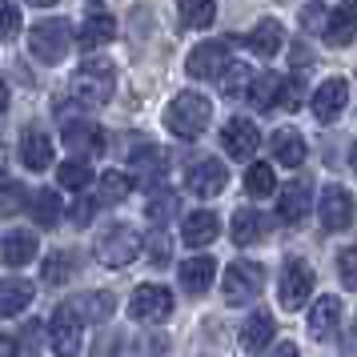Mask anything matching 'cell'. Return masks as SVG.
<instances>
[{"label": "cell", "mask_w": 357, "mask_h": 357, "mask_svg": "<svg viewBox=\"0 0 357 357\" xmlns=\"http://www.w3.org/2000/svg\"><path fill=\"white\" fill-rule=\"evenodd\" d=\"M116 36V20L113 13H105L100 4H89V13H84V24H81V36H77V45H81L84 52L100 49V45H109Z\"/></svg>", "instance_id": "5bb4252c"}, {"label": "cell", "mask_w": 357, "mask_h": 357, "mask_svg": "<svg viewBox=\"0 0 357 357\" xmlns=\"http://www.w3.org/2000/svg\"><path fill=\"white\" fill-rule=\"evenodd\" d=\"M129 313H132V321H149V325H157V321H169V313H173V293L165 289V285H137L132 289V301H129Z\"/></svg>", "instance_id": "9c48e42d"}, {"label": "cell", "mask_w": 357, "mask_h": 357, "mask_svg": "<svg viewBox=\"0 0 357 357\" xmlns=\"http://www.w3.org/2000/svg\"><path fill=\"white\" fill-rule=\"evenodd\" d=\"M217 233H221V217L209 209H197L185 217V229H181V241L189 245V249H205V245L217 241Z\"/></svg>", "instance_id": "ac0fdd59"}, {"label": "cell", "mask_w": 357, "mask_h": 357, "mask_svg": "<svg viewBox=\"0 0 357 357\" xmlns=\"http://www.w3.org/2000/svg\"><path fill=\"white\" fill-rule=\"evenodd\" d=\"M145 253V237L129 225V221H113L97 233V261L109 269H125L129 261Z\"/></svg>", "instance_id": "7a4b0ae2"}, {"label": "cell", "mask_w": 357, "mask_h": 357, "mask_svg": "<svg viewBox=\"0 0 357 357\" xmlns=\"http://www.w3.org/2000/svg\"><path fill=\"white\" fill-rule=\"evenodd\" d=\"M313 293V269L305 261L289 257L281 265V281H277V297H281V309H301Z\"/></svg>", "instance_id": "52a82bcc"}, {"label": "cell", "mask_w": 357, "mask_h": 357, "mask_svg": "<svg viewBox=\"0 0 357 357\" xmlns=\"http://www.w3.org/2000/svg\"><path fill=\"white\" fill-rule=\"evenodd\" d=\"M321 225L329 233H345L354 225V193L341 189V185H329L321 193Z\"/></svg>", "instance_id": "7c38bea8"}, {"label": "cell", "mask_w": 357, "mask_h": 357, "mask_svg": "<svg viewBox=\"0 0 357 357\" xmlns=\"http://www.w3.org/2000/svg\"><path fill=\"white\" fill-rule=\"evenodd\" d=\"M0 161H4V149H0Z\"/></svg>", "instance_id": "7dc6e473"}, {"label": "cell", "mask_w": 357, "mask_h": 357, "mask_svg": "<svg viewBox=\"0 0 357 357\" xmlns=\"http://www.w3.org/2000/svg\"><path fill=\"white\" fill-rule=\"evenodd\" d=\"M0 357H17V345H13L8 333H0Z\"/></svg>", "instance_id": "f6af8a7d"}, {"label": "cell", "mask_w": 357, "mask_h": 357, "mask_svg": "<svg viewBox=\"0 0 357 357\" xmlns=\"http://www.w3.org/2000/svg\"><path fill=\"white\" fill-rule=\"evenodd\" d=\"M33 297H36V285L24 281V277L0 281V317H17V313H24V309L33 305Z\"/></svg>", "instance_id": "44dd1931"}, {"label": "cell", "mask_w": 357, "mask_h": 357, "mask_svg": "<svg viewBox=\"0 0 357 357\" xmlns=\"http://www.w3.org/2000/svg\"><path fill=\"white\" fill-rule=\"evenodd\" d=\"M225 181H229V169L217 157H193L185 165V189L197 197H217L225 189Z\"/></svg>", "instance_id": "ba28073f"}, {"label": "cell", "mask_w": 357, "mask_h": 357, "mask_svg": "<svg viewBox=\"0 0 357 357\" xmlns=\"http://www.w3.org/2000/svg\"><path fill=\"white\" fill-rule=\"evenodd\" d=\"M354 249H341L337 253V265H341V285H345V289H354L357 285V277H354Z\"/></svg>", "instance_id": "b9f144b4"}, {"label": "cell", "mask_w": 357, "mask_h": 357, "mask_svg": "<svg viewBox=\"0 0 357 357\" xmlns=\"http://www.w3.org/2000/svg\"><path fill=\"white\" fill-rule=\"evenodd\" d=\"M189 77L193 81H213V77H221L229 68V45H221V40H205V45H197L193 52H189Z\"/></svg>", "instance_id": "8fae6325"}, {"label": "cell", "mask_w": 357, "mask_h": 357, "mask_svg": "<svg viewBox=\"0 0 357 357\" xmlns=\"http://www.w3.org/2000/svg\"><path fill=\"white\" fill-rule=\"evenodd\" d=\"M93 209H97L93 201H81V205L73 209V225H89V217H93Z\"/></svg>", "instance_id": "7bdbcfd3"}, {"label": "cell", "mask_w": 357, "mask_h": 357, "mask_svg": "<svg viewBox=\"0 0 357 357\" xmlns=\"http://www.w3.org/2000/svg\"><path fill=\"white\" fill-rule=\"evenodd\" d=\"M20 161H24V169H33V173H40V169H49L52 165V141L45 137V129H24V137H20Z\"/></svg>", "instance_id": "7402d4cb"}, {"label": "cell", "mask_w": 357, "mask_h": 357, "mask_svg": "<svg viewBox=\"0 0 357 357\" xmlns=\"http://www.w3.org/2000/svg\"><path fill=\"white\" fill-rule=\"evenodd\" d=\"M49 341H52V354L56 357H77L84 345V321L77 317V309L68 305H56L52 313V325H49Z\"/></svg>", "instance_id": "8992f818"}, {"label": "cell", "mask_w": 357, "mask_h": 357, "mask_svg": "<svg viewBox=\"0 0 357 357\" xmlns=\"http://www.w3.org/2000/svg\"><path fill=\"white\" fill-rule=\"evenodd\" d=\"M345 100H349V81H341V77H329L325 84H317V93H313V116L321 121V125H329L333 116L345 109Z\"/></svg>", "instance_id": "9a60e30c"}, {"label": "cell", "mask_w": 357, "mask_h": 357, "mask_svg": "<svg viewBox=\"0 0 357 357\" xmlns=\"http://www.w3.org/2000/svg\"><path fill=\"white\" fill-rule=\"evenodd\" d=\"M281 20H261V24H253V33L245 36V45H249V52H253V56H265V61H269V56H273L277 49H281Z\"/></svg>", "instance_id": "83f0119b"}, {"label": "cell", "mask_w": 357, "mask_h": 357, "mask_svg": "<svg viewBox=\"0 0 357 357\" xmlns=\"http://www.w3.org/2000/svg\"><path fill=\"white\" fill-rule=\"evenodd\" d=\"M213 277H217V261L205 257V253L181 261V285H185L189 293H205L213 285Z\"/></svg>", "instance_id": "d4e9b609"}, {"label": "cell", "mask_w": 357, "mask_h": 357, "mask_svg": "<svg viewBox=\"0 0 357 357\" xmlns=\"http://www.w3.org/2000/svg\"><path fill=\"white\" fill-rule=\"evenodd\" d=\"M68 45H73V33H68V20H36L33 33H29V49L40 65H56L65 61Z\"/></svg>", "instance_id": "277c9868"}, {"label": "cell", "mask_w": 357, "mask_h": 357, "mask_svg": "<svg viewBox=\"0 0 357 357\" xmlns=\"http://www.w3.org/2000/svg\"><path fill=\"white\" fill-rule=\"evenodd\" d=\"M273 189H277L273 169H269L265 161L249 165V173H245V193H249V197H265V193H273Z\"/></svg>", "instance_id": "74e56055"}, {"label": "cell", "mask_w": 357, "mask_h": 357, "mask_svg": "<svg viewBox=\"0 0 357 357\" xmlns=\"http://www.w3.org/2000/svg\"><path fill=\"white\" fill-rule=\"evenodd\" d=\"M269 221L257 209H237L233 213V245H257L265 237Z\"/></svg>", "instance_id": "f546056e"}, {"label": "cell", "mask_w": 357, "mask_h": 357, "mask_svg": "<svg viewBox=\"0 0 357 357\" xmlns=\"http://www.w3.org/2000/svg\"><path fill=\"white\" fill-rule=\"evenodd\" d=\"M221 93H225L229 100H241L245 93H249V68L237 65V61H229V68L221 73Z\"/></svg>", "instance_id": "8d00e7d4"}, {"label": "cell", "mask_w": 357, "mask_h": 357, "mask_svg": "<svg viewBox=\"0 0 357 357\" xmlns=\"http://www.w3.org/2000/svg\"><path fill=\"white\" fill-rule=\"evenodd\" d=\"M132 169H137V181L141 185H149V189H161L165 173H169V165H165L161 149L157 145H141L137 153H132Z\"/></svg>", "instance_id": "603a6c76"}, {"label": "cell", "mask_w": 357, "mask_h": 357, "mask_svg": "<svg viewBox=\"0 0 357 357\" xmlns=\"http://www.w3.org/2000/svg\"><path fill=\"white\" fill-rule=\"evenodd\" d=\"M13 345H17V357H36L40 354V325H29L20 333V341H13Z\"/></svg>", "instance_id": "60d3db41"}, {"label": "cell", "mask_w": 357, "mask_h": 357, "mask_svg": "<svg viewBox=\"0 0 357 357\" xmlns=\"http://www.w3.org/2000/svg\"><path fill=\"white\" fill-rule=\"evenodd\" d=\"M213 121V100L201 93H177L173 105L165 109V129L181 137V141H193L205 132V125Z\"/></svg>", "instance_id": "6da1fadb"}, {"label": "cell", "mask_w": 357, "mask_h": 357, "mask_svg": "<svg viewBox=\"0 0 357 357\" xmlns=\"http://www.w3.org/2000/svg\"><path fill=\"white\" fill-rule=\"evenodd\" d=\"M129 193H132V177H129V173H116V169H109V173L100 177V201L121 205Z\"/></svg>", "instance_id": "e575fe53"}, {"label": "cell", "mask_w": 357, "mask_h": 357, "mask_svg": "<svg viewBox=\"0 0 357 357\" xmlns=\"http://www.w3.org/2000/svg\"><path fill=\"white\" fill-rule=\"evenodd\" d=\"M337 325H341V301L337 297H317L313 301V309H309V337L313 341H329L333 333H337Z\"/></svg>", "instance_id": "2e32d148"}, {"label": "cell", "mask_w": 357, "mask_h": 357, "mask_svg": "<svg viewBox=\"0 0 357 357\" xmlns=\"http://www.w3.org/2000/svg\"><path fill=\"white\" fill-rule=\"evenodd\" d=\"M305 157H309V145H305V137H301L297 129H277L273 132V161L277 165L297 169Z\"/></svg>", "instance_id": "cb8c5ba5"}, {"label": "cell", "mask_w": 357, "mask_h": 357, "mask_svg": "<svg viewBox=\"0 0 357 357\" xmlns=\"http://www.w3.org/2000/svg\"><path fill=\"white\" fill-rule=\"evenodd\" d=\"M181 24L185 29H209L213 17H217V8H213L209 0H181Z\"/></svg>", "instance_id": "836d02e7"}, {"label": "cell", "mask_w": 357, "mask_h": 357, "mask_svg": "<svg viewBox=\"0 0 357 357\" xmlns=\"http://www.w3.org/2000/svg\"><path fill=\"white\" fill-rule=\"evenodd\" d=\"M0 113H8V84H4V77H0Z\"/></svg>", "instance_id": "bcb514c9"}, {"label": "cell", "mask_w": 357, "mask_h": 357, "mask_svg": "<svg viewBox=\"0 0 357 357\" xmlns=\"http://www.w3.org/2000/svg\"><path fill=\"white\" fill-rule=\"evenodd\" d=\"M29 205V189L20 185V181H0V213L4 217H13Z\"/></svg>", "instance_id": "f35d334b"}, {"label": "cell", "mask_w": 357, "mask_h": 357, "mask_svg": "<svg viewBox=\"0 0 357 357\" xmlns=\"http://www.w3.org/2000/svg\"><path fill=\"white\" fill-rule=\"evenodd\" d=\"M309 201H313L309 181H289V185L277 193V213H281V221L301 225V221H305V213H309Z\"/></svg>", "instance_id": "e0dca14e"}, {"label": "cell", "mask_w": 357, "mask_h": 357, "mask_svg": "<svg viewBox=\"0 0 357 357\" xmlns=\"http://www.w3.org/2000/svg\"><path fill=\"white\" fill-rule=\"evenodd\" d=\"M354 20H357V8H354V4H337L333 13H325V29H321V36L329 40V45L345 49V45L354 40Z\"/></svg>", "instance_id": "484cf974"}, {"label": "cell", "mask_w": 357, "mask_h": 357, "mask_svg": "<svg viewBox=\"0 0 357 357\" xmlns=\"http://www.w3.org/2000/svg\"><path fill=\"white\" fill-rule=\"evenodd\" d=\"M73 269H77V265H73V257H68L65 249H56V253H49V257H45V265H40V281L56 289V285L73 281Z\"/></svg>", "instance_id": "1f68e13d"}, {"label": "cell", "mask_w": 357, "mask_h": 357, "mask_svg": "<svg viewBox=\"0 0 357 357\" xmlns=\"http://www.w3.org/2000/svg\"><path fill=\"white\" fill-rule=\"evenodd\" d=\"M56 181H61V189L81 193L84 185L93 181V169H89V161H65L61 169H56Z\"/></svg>", "instance_id": "d590c367"}, {"label": "cell", "mask_w": 357, "mask_h": 357, "mask_svg": "<svg viewBox=\"0 0 357 357\" xmlns=\"http://www.w3.org/2000/svg\"><path fill=\"white\" fill-rule=\"evenodd\" d=\"M73 309H77V317H81V321H109V317H113V309H116V301H113V293L97 289V293H89V297H81Z\"/></svg>", "instance_id": "4dcf8cb0"}, {"label": "cell", "mask_w": 357, "mask_h": 357, "mask_svg": "<svg viewBox=\"0 0 357 357\" xmlns=\"http://www.w3.org/2000/svg\"><path fill=\"white\" fill-rule=\"evenodd\" d=\"M33 257H36V233H29V229H13V233L0 237V261H4V265L20 269V265H29Z\"/></svg>", "instance_id": "ffe728a7"}, {"label": "cell", "mask_w": 357, "mask_h": 357, "mask_svg": "<svg viewBox=\"0 0 357 357\" xmlns=\"http://www.w3.org/2000/svg\"><path fill=\"white\" fill-rule=\"evenodd\" d=\"M68 93H73V105H81V109H100V105H109L113 97V68L109 65H81L73 73V84H68Z\"/></svg>", "instance_id": "3957f363"}, {"label": "cell", "mask_w": 357, "mask_h": 357, "mask_svg": "<svg viewBox=\"0 0 357 357\" xmlns=\"http://www.w3.org/2000/svg\"><path fill=\"white\" fill-rule=\"evenodd\" d=\"M65 145L73 153V161H84V157H97L100 149H105V129L93 125V121H68L65 125Z\"/></svg>", "instance_id": "4fadbf2b"}, {"label": "cell", "mask_w": 357, "mask_h": 357, "mask_svg": "<svg viewBox=\"0 0 357 357\" xmlns=\"http://www.w3.org/2000/svg\"><path fill=\"white\" fill-rule=\"evenodd\" d=\"M273 337H277V321L269 317V313H253V317H245L241 333H237V341H241L245 354H265Z\"/></svg>", "instance_id": "d6986e66"}, {"label": "cell", "mask_w": 357, "mask_h": 357, "mask_svg": "<svg viewBox=\"0 0 357 357\" xmlns=\"http://www.w3.org/2000/svg\"><path fill=\"white\" fill-rule=\"evenodd\" d=\"M177 213H181V197H177V193H169V189H157V197L149 201L145 217H149V221H153L157 229H161V225H169Z\"/></svg>", "instance_id": "d6a6232c"}, {"label": "cell", "mask_w": 357, "mask_h": 357, "mask_svg": "<svg viewBox=\"0 0 357 357\" xmlns=\"http://www.w3.org/2000/svg\"><path fill=\"white\" fill-rule=\"evenodd\" d=\"M221 145L233 161H249L261 145V129L249 121V116H229L225 129H221Z\"/></svg>", "instance_id": "30bf717a"}, {"label": "cell", "mask_w": 357, "mask_h": 357, "mask_svg": "<svg viewBox=\"0 0 357 357\" xmlns=\"http://www.w3.org/2000/svg\"><path fill=\"white\" fill-rule=\"evenodd\" d=\"M265 289V269L257 261H233L225 269V301L229 305H249Z\"/></svg>", "instance_id": "5b68a950"}, {"label": "cell", "mask_w": 357, "mask_h": 357, "mask_svg": "<svg viewBox=\"0 0 357 357\" xmlns=\"http://www.w3.org/2000/svg\"><path fill=\"white\" fill-rule=\"evenodd\" d=\"M29 213H33V221L40 229H56V225H61L65 205H61V197L52 193V189H40V193L29 197Z\"/></svg>", "instance_id": "f1b7e54d"}, {"label": "cell", "mask_w": 357, "mask_h": 357, "mask_svg": "<svg viewBox=\"0 0 357 357\" xmlns=\"http://www.w3.org/2000/svg\"><path fill=\"white\" fill-rule=\"evenodd\" d=\"M265 357H301V349H297V345H289V341H281L273 354H265Z\"/></svg>", "instance_id": "ee69618b"}, {"label": "cell", "mask_w": 357, "mask_h": 357, "mask_svg": "<svg viewBox=\"0 0 357 357\" xmlns=\"http://www.w3.org/2000/svg\"><path fill=\"white\" fill-rule=\"evenodd\" d=\"M17 36H20V8L0 4V40H17Z\"/></svg>", "instance_id": "ab89813d"}, {"label": "cell", "mask_w": 357, "mask_h": 357, "mask_svg": "<svg viewBox=\"0 0 357 357\" xmlns=\"http://www.w3.org/2000/svg\"><path fill=\"white\" fill-rule=\"evenodd\" d=\"M281 84H285V77H277V73H261V77L249 81V93H245V97L253 100V109L269 113V109L281 105Z\"/></svg>", "instance_id": "4316f807"}]
</instances>
